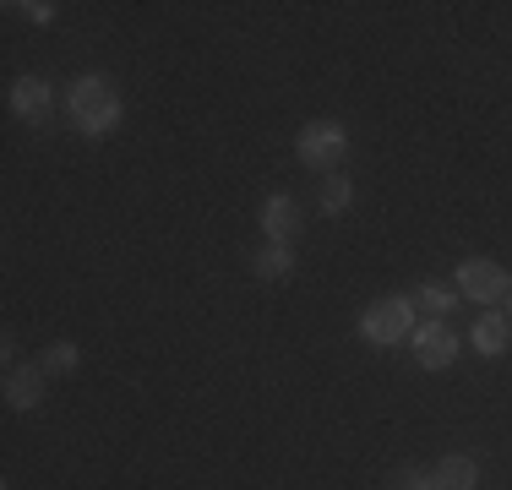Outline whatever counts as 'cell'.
I'll list each match as a JSON object with an SVG mask.
<instances>
[{
  "mask_svg": "<svg viewBox=\"0 0 512 490\" xmlns=\"http://www.w3.org/2000/svg\"><path fill=\"white\" fill-rule=\"evenodd\" d=\"M71 126L82 137H104V131L120 126V88L104 71H88V77L71 82Z\"/></svg>",
  "mask_w": 512,
  "mask_h": 490,
  "instance_id": "1",
  "label": "cell"
},
{
  "mask_svg": "<svg viewBox=\"0 0 512 490\" xmlns=\"http://www.w3.org/2000/svg\"><path fill=\"white\" fill-rule=\"evenodd\" d=\"M360 338L365 343H404V338H414V300L409 294H387V300L365 305Z\"/></svg>",
  "mask_w": 512,
  "mask_h": 490,
  "instance_id": "2",
  "label": "cell"
},
{
  "mask_svg": "<svg viewBox=\"0 0 512 490\" xmlns=\"http://www.w3.org/2000/svg\"><path fill=\"white\" fill-rule=\"evenodd\" d=\"M344 126L338 120H311L306 131H300V142H295V153H300V164H311V169H338V158H344Z\"/></svg>",
  "mask_w": 512,
  "mask_h": 490,
  "instance_id": "3",
  "label": "cell"
},
{
  "mask_svg": "<svg viewBox=\"0 0 512 490\" xmlns=\"http://www.w3.org/2000/svg\"><path fill=\"white\" fill-rule=\"evenodd\" d=\"M458 289L469 294V300L491 305V300H507V289H512V273H507V267H496L491 256H469V262L458 267Z\"/></svg>",
  "mask_w": 512,
  "mask_h": 490,
  "instance_id": "4",
  "label": "cell"
},
{
  "mask_svg": "<svg viewBox=\"0 0 512 490\" xmlns=\"http://www.w3.org/2000/svg\"><path fill=\"white\" fill-rule=\"evenodd\" d=\"M414 354H420L425 371H447V365L458 360V333L447 322H425L414 327Z\"/></svg>",
  "mask_w": 512,
  "mask_h": 490,
  "instance_id": "5",
  "label": "cell"
},
{
  "mask_svg": "<svg viewBox=\"0 0 512 490\" xmlns=\"http://www.w3.org/2000/svg\"><path fill=\"white\" fill-rule=\"evenodd\" d=\"M11 115H22V120L50 115V82L44 77H17L11 82Z\"/></svg>",
  "mask_w": 512,
  "mask_h": 490,
  "instance_id": "6",
  "label": "cell"
},
{
  "mask_svg": "<svg viewBox=\"0 0 512 490\" xmlns=\"http://www.w3.org/2000/svg\"><path fill=\"white\" fill-rule=\"evenodd\" d=\"M262 229H267V240H284L300 229V202L295 196H267V207H262Z\"/></svg>",
  "mask_w": 512,
  "mask_h": 490,
  "instance_id": "7",
  "label": "cell"
},
{
  "mask_svg": "<svg viewBox=\"0 0 512 490\" xmlns=\"http://www.w3.org/2000/svg\"><path fill=\"white\" fill-rule=\"evenodd\" d=\"M39 398H44V371L39 365H11V376H6V403L11 409H33Z\"/></svg>",
  "mask_w": 512,
  "mask_h": 490,
  "instance_id": "8",
  "label": "cell"
},
{
  "mask_svg": "<svg viewBox=\"0 0 512 490\" xmlns=\"http://www.w3.org/2000/svg\"><path fill=\"white\" fill-rule=\"evenodd\" d=\"M474 485H480V469H474L469 458H458V452H453V458H442V463H436V474H431V490H474Z\"/></svg>",
  "mask_w": 512,
  "mask_h": 490,
  "instance_id": "9",
  "label": "cell"
},
{
  "mask_svg": "<svg viewBox=\"0 0 512 490\" xmlns=\"http://www.w3.org/2000/svg\"><path fill=\"white\" fill-rule=\"evenodd\" d=\"M507 338H512L507 316H480V322H474V349H480V354H502Z\"/></svg>",
  "mask_w": 512,
  "mask_h": 490,
  "instance_id": "10",
  "label": "cell"
},
{
  "mask_svg": "<svg viewBox=\"0 0 512 490\" xmlns=\"http://www.w3.org/2000/svg\"><path fill=\"white\" fill-rule=\"evenodd\" d=\"M256 273H262V278H289V273H295V251H289L284 240H267L262 256H256Z\"/></svg>",
  "mask_w": 512,
  "mask_h": 490,
  "instance_id": "11",
  "label": "cell"
},
{
  "mask_svg": "<svg viewBox=\"0 0 512 490\" xmlns=\"http://www.w3.org/2000/svg\"><path fill=\"white\" fill-rule=\"evenodd\" d=\"M409 300H414V311H431V316H447V311H453V289H436V284L414 289Z\"/></svg>",
  "mask_w": 512,
  "mask_h": 490,
  "instance_id": "12",
  "label": "cell"
},
{
  "mask_svg": "<svg viewBox=\"0 0 512 490\" xmlns=\"http://www.w3.org/2000/svg\"><path fill=\"white\" fill-rule=\"evenodd\" d=\"M349 207V180L344 175H327L322 180V213H344Z\"/></svg>",
  "mask_w": 512,
  "mask_h": 490,
  "instance_id": "13",
  "label": "cell"
},
{
  "mask_svg": "<svg viewBox=\"0 0 512 490\" xmlns=\"http://www.w3.org/2000/svg\"><path fill=\"white\" fill-rule=\"evenodd\" d=\"M77 360H82L77 343H55V349L44 354V371H77Z\"/></svg>",
  "mask_w": 512,
  "mask_h": 490,
  "instance_id": "14",
  "label": "cell"
},
{
  "mask_svg": "<svg viewBox=\"0 0 512 490\" xmlns=\"http://www.w3.org/2000/svg\"><path fill=\"white\" fill-rule=\"evenodd\" d=\"M22 11H28L33 22H50V17H55V6H50V0H33V6H22Z\"/></svg>",
  "mask_w": 512,
  "mask_h": 490,
  "instance_id": "15",
  "label": "cell"
},
{
  "mask_svg": "<svg viewBox=\"0 0 512 490\" xmlns=\"http://www.w3.org/2000/svg\"><path fill=\"white\" fill-rule=\"evenodd\" d=\"M507 322H512V289H507Z\"/></svg>",
  "mask_w": 512,
  "mask_h": 490,
  "instance_id": "16",
  "label": "cell"
}]
</instances>
